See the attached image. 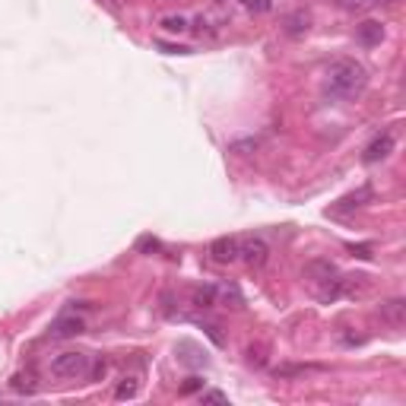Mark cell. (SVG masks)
<instances>
[{
	"mask_svg": "<svg viewBox=\"0 0 406 406\" xmlns=\"http://www.w3.org/2000/svg\"><path fill=\"white\" fill-rule=\"evenodd\" d=\"M365 86H368V74L352 58L333 60L324 74V92L333 95V99H356V95H362Z\"/></svg>",
	"mask_w": 406,
	"mask_h": 406,
	"instance_id": "6da1fadb",
	"label": "cell"
},
{
	"mask_svg": "<svg viewBox=\"0 0 406 406\" xmlns=\"http://www.w3.org/2000/svg\"><path fill=\"white\" fill-rule=\"evenodd\" d=\"M89 365H92V359L86 352H60V356L51 359V374L64 378V381H76V378L89 374Z\"/></svg>",
	"mask_w": 406,
	"mask_h": 406,
	"instance_id": "7a4b0ae2",
	"label": "cell"
},
{
	"mask_svg": "<svg viewBox=\"0 0 406 406\" xmlns=\"http://www.w3.org/2000/svg\"><path fill=\"white\" fill-rule=\"evenodd\" d=\"M238 257L248 267L260 270V267L270 260V245H267L264 238H245V241H238Z\"/></svg>",
	"mask_w": 406,
	"mask_h": 406,
	"instance_id": "3957f363",
	"label": "cell"
},
{
	"mask_svg": "<svg viewBox=\"0 0 406 406\" xmlns=\"http://www.w3.org/2000/svg\"><path fill=\"white\" fill-rule=\"evenodd\" d=\"M394 146H397V137H394V131H384V133H378L368 146H365V153H362V159L365 162H381V159H387L390 153H394Z\"/></svg>",
	"mask_w": 406,
	"mask_h": 406,
	"instance_id": "277c9868",
	"label": "cell"
},
{
	"mask_svg": "<svg viewBox=\"0 0 406 406\" xmlns=\"http://www.w3.org/2000/svg\"><path fill=\"white\" fill-rule=\"evenodd\" d=\"M86 330V324L83 317H76V315H64L58 317V321L51 324V340H70V337H80V333Z\"/></svg>",
	"mask_w": 406,
	"mask_h": 406,
	"instance_id": "5b68a950",
	"label": "cell"
},
{
	"mask_svg": "<svg viewBox=\"0 0 406 406\" xmlns=\"http://www.w3.org/2000/svg\"><path fill=\"white\" fill-rule=\"evenodd\" d=\"M210 257H213V264H232V260H238V238H232V235L216 238L210 245Z\"/></svg>",
	"mask_w": 406,
	"mask_h": 406,
	"instance_id": "8992f818",
	"label": "cell"
},
{
	"mask_svg": "<svg viewBox=\"0 0 406 406\" xmlns=\"http://www.w3.org/2000/svg\"><path fill=\"white\" fill-rule=\"evenodd\" d=\"M356 38L365 48H374V45L384 42V25L378 23V19H365V23L356 25Z\"/></svg>",
	"mask_w": 406,
	"mask_h": 406,
	"instance_id": "52a82bcc",
	"label": "cell"
},
{
	"mask_svg": "<svg viewBox=\"0 0 406 406\" xmlns=\"http://www.w3.org/2000/svg\"><path fill=\"white\" fill-rule=\"evenodd\" d=\"M378 315H381V321L390 324V327H403V321H406V302H403V299L381 302Z\"/></svg>",
	"mask_w": 406,
	"mask_h": 406,
	"instance_id": "ba28073f",
	"label": "cell"
},
{
	"mask_svg": "<svg viewBox=\"0 0 406 406\" xmlns=\"http://www.w3.org/2000/svg\"><path fill=\"white\" fill-rule=\"evenodd\" d=\"M286 35L289 38H302V35H308V29H311V16H308L305 10H295V13H289L286 16Z\"/></svg>",
	"mask_w": 406,
	"mask_h": 406,
	"instance_id": "9c48e42d",
	"label": "cell"
},
{
	"mask_svg": "<svg viewBox=\"0 0 406 406\" xmlns=\"http://www.w3.org/2000/svg\"><path fill=\"white\" fill-rule=\"evenodd\" d=\"M365 200H372V188H362L359 194H349V197H343V200H340V207H333V213H349V210L362 207Z\"/></svg>",
	"mask_w": 406,
	"mask_h": 406,
	"instance_id": "30bf717a",
	"label": "cell"
},
{
	"mask_svg": "<svg viewBox=\"0 0 406 406\" xmlns=\"http://www.w3.org/2000/svg\"><path fill=\"white\" fill-rule=\"evenodd\" d=\"M343 10H349V13H368V10L381 7V3H390V0H337Z\"/></svg>",
	"mask_w": 406,
	"mask_h": 406,
	"instance_id": "8fae6325",
	"label": "cell"
},
{
	"mask_svg": "<svg viewBox=\"0 0 406 406\" xmlns=\"http://www.w3.org/2000/svg\"><path fill=\"white\" fill-rule=\"evenodd\" d=\"M216 299H219V289H216V286H200V289H194V305L197 308H213Z\"/></svg>",
	"mask_w": 406,
	"mask_h": 406,
	"instance_id": "7c38bea8",
	"label": "cell"
},
{
	"mask_svg": "<svg viewBox=\"0 0 406 406\" xmlns=\"http://www.w3.org/2000/svg\"><path fill=\"white\" fill-rule=\"evenodd\" d=\"M305 372H317V365H280V368H273L276 378H295V374Z\"/></svg>",
	"mask_w": 406,
	"mask_h": 406,
	"instance_id": "4fadbf2b",
	"label": "cell"
},
{
	"mask_svg": "<svg viewBox=\"0 0 406 406\" xmlns=\"http://www.w3.org/2000/svg\"><path fill=\"white\" fill-rule=\"evenodd\" d=\"M137 390H140V384H137V378H124V381L117 384L115 397H117V400H133V397H137Z\"/></svg>",
	"mask_w": 406,
	"mask_h": 406,
	"instance_id": "5bb4252c",
	"label": "cell"
},
{
	"mask_svg": "<svg viewBox=\"0 0 406 406\" xmlns=\"http://www.w3.org/2000/svg\"><path fill=\"white\" fill-rule=\"evenodd\" d=\"M10 387L16 390V394H35V378L32 374H16V378L10 381Z\"/></svg>",
	"mask_w": 406,
	"mask_h": 406,
	"instance_id": "9a60e30c",
	"label": "cell"
},
{
	"mask_svg": "<svg viewBox=\"0 0 406 406\" xmlns=\"http://www.w3.org/2000/svg\"><path fill=\"white\" fill-rule=\"evenodd\" d=\"M162 29H166V32H184V29H188V19L184 16H166L162 19Z\"/></svg>",
	"mask_w": 406,
	"mask_h": 406,
	"instance_id": "2e32d148",
	"label": "cell"
},
{
	"mask_svg": "<svg viewBox=\"0 0 406 406\" xmlns=\"http://www.w3.org/2000/svg\"><path fill=\"white\" fill-rule=\"evenodd\" d=\"M241 3L248 13H270V7H273V0H241Z\"/></svg>",
	"mask_w": 406,
	"mask_h": 406,
	"instance_id": "e0dca14e",
	"label": "cell"
},
{
	"mask_svg": "<svg viewBox=\"0 0 406 406\" xmlns=\"http://www.w3.org/2000/svg\"><path fill=\"white\" fill-rule=\"evenodd\" d=\"M203 387V381H200V378H188V381H184V387H181V394H194V390H200Z\"/></svg>",
	"mask_w": 406,
	"mask_h": 406,
	"instance_id": "ac0fdd59",
	"label": "cell"
},
{
	"mask_svg": "<svg viewBox=\"0 0 406 406\" xmlns=\"http://www.w3.org/2000/svg\"><path fill=\"white\" fill-rule=\"evenodd\" d=\"M203 403H225V394H219V390H210V394H203Z\"/></svg>",
	"mask_w": 406,
	"mask_h": 406,
	"instance_id": "d6986e66",
	"label": "cell"
},
{
	"mask_svg": "<svg viewBox=\"0 0 406 406\" xmlns=\"http://www.w3.org/2000/svg\"><path fill=\"white\" fill-rule=\"evenodd\" d=\"M137 248H140V251H143V248H153V251H156V248H159V241H156V238H140V245H137Z\"/></svg>",
	"mask_w": 406,
	"mask_h": 406,
	"instance_id": "ffe728a7",
	"label": "cell"
}]
</instances>
